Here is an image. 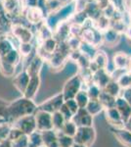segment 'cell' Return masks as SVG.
<instances>
[{"mask_svg":"<svg viewBox=\"0 0 131 147\" xmlns=\"http://www.w3.org/2000/svg\"><path fill=\"white\" fill-rule=\"evenodd\" d=\"M66 122H67L66 119L64 118V116L62 115V113L60 112V111L52 114V124H53V129L56 130L57 132L61 131Z\"/></svg>","mask_w":131,"mask_h":147,"instance_id":"83f0119b","label":"cell"},{"mask_svg":"<svg viewBox=\"0 0 131 147\" xmlns=\"http://www.w3.org/2000/svg\"><path fill=\"white\" fill-rule=\"evenodd\" d=\"M92 61L98 66L99 69H107L109 65V57L102 50H98L96 52Z\"/></svg>","mask_w":131,"mask_h":147,"instance_id":"484cf974","label":"cell"},{"mask_svg":"<svg viewBox=\"0 0 131 147\" xmlns=\"http://www.w3.org/2000/svg\"><path fill=\"white\" fill-rule=\"evenodd\" d=\"M23 134H25L22 130H20L19 129H17V127H13L12 125L11 127V129H10V132H9V136H8V138L10 139L11 141H14L15 139L19 138L20 136H22Z\"/></svg>","mask_w":131,"mask_h":147,"instance_id":"b9f144b4","label":"cell"},{"mask_svg":"<svg viewBox=\"0 0 131 147\" xmlns=\"http://www.w3.org/2000/svg\"><path fill=\"white\" fill-rule=\"evenodd\" d=\"M116 108L118 109V111L120 112L121 118H122L124 124L129 120L131 117V106L126 102V100L122 98L121 96L116 98Z\"/></svg>","mask_w":131,"mask_h":147,"instance_id":"2e32d148","label":"cell"},{"mask_svg":"<svg viewBox=\"0 0 131 147\" xmlns=\"http://www.w3.org/2000/svg\"><path fill=\"white\" fill-rule=\"evenodd\" d=\"M11 34L14 38L18 40L19 43L32 42L33 39V32H32V30L21 23L13 24Z\"/></svg>","mask_w":131,"mask_h":147,"instance_id":"3957f363","label":"cell"},{"mask_svg":"<svg viewBox=\"0 0 131 147\" xmlns=\"http://www.w3.org/2000/svg\"><path fill=\"white\" fill-rule=\"evenodd\" d=\"M131 57L124 52H118L113 57V66L121 71H129Z\"/></svg>","mask_w":131,"mask_h":147,"instance_id":"7c38bea8","label":"cell"},{"mask_svg":"<svg viewBox=\"0 0 131 147\" xmlns=\"http://www.w3.org/2000/svg\"><path fill=\"white\" fill-rule=\"evenodd\" d=\"M36 110L37 106L32 99H28L25 96L16 99L8 105V115L11 121V125L15 121L23 117L34 115Z\"/></svg>","mask_w":131,"mask_h":147,"instance_id":"6da1fadb","label":"cell"},{"mask_svg":"<svg viewBox=\"0 0 131 147\" xmlns=\"http://www.w3.org/2000/svg\"><path fill=\"white\" fill-rule=\"evenodd\" d=\"M65 104H66L67 107L70 109V111L73 114V115H75V114L78 111V109H79V107H78V105L77 103V101H75V99H69V100H65Z\"/></svg>","mask_w":131,"mask_h":147,"instance_id":"7bdbcfd3","label":"cell"},{"mask_svg":"<svg viewBox=\"0 0 131 147\" xmlns=\"http://www.w3.org/2000/svg\"><path fill=\"white\" fill-rule=\"evenodd\" d=\"M85 90H86L90 100H97L100 97V94L102 92V88L97 84H95L94 82H91V84H87V87Z\"/></svg>","mask_w":131,"mask_h":147,"instance_id":"1f68e13d","label":"cell"},{"mask_svg":"<svg viewBox=\"0 0 131 147\" xmlns=\"http://www.w3.org/2000/svg\"><path fill=\"white\" fill-rule=\"evenodd\" d=\"M8 105L9 102L0 98V125L10 124L11 121L8 115Z\"/></svg>","mask_w":131,"mask_h":147,"instance_id":"4316f807","label":"cell"},{"mask_svg":"<svg viewBox=\"0 0 131 147\" xmlns=\"http://www.w3.org/2000/svg\"><path fill=\"white\" fill-rule=\"evenodd\" d=\"M5 36H7V35H0V42H1V40L4 38Z\"/></svg>","mask_w":131,"mask_h":147,"instance_id":"816d5d0a","label":"cell"},{"mask_svg":"<svg viewBox=\"0 0 131 147\" xmlns=\"http://www.w3.org/2000/svg\"><path fill=\"white\" fill-rule=\"evenodd\" d=\"M35 122H36V129L39 131H45V130L53 129V124H52V114L45 111L36 110L34 114Z\"/></svg>","mask_w":131,"mask_h":147,"instance_id":"ba28073f","label":"cell"},{"mask_svg":"<svg viewBox=\"0 0 131 147\" xmlns=\"http://www.w3.org/2000/svg\"><path fill=\"white\" fill-rule=\"evenodd\" d=\"M75 143L73 137L68 136L66 134H62L61 131L58 132V145L59 147H71Z\"/></svg>","mask_w":131,"mask_h":147,"instance_id":"74e56055","label":"cell"},{"mask_svg":"<svg viewBox=\"0 0 131 147\" xmlns=\"http://www.w3.org/2000/svg\"><path fill=\"white\" fill-rule=\"evenodd\" d=\"M71 121L77 125V127H92L93 117L87 112V110L85 108H79L77 112L73 115Z\"/></svg>","mask_w":131,"mask_h":147,"instance_id":"9c48e42d","label":"cell"},{"mask_svg":"<svg viewBox=\"0 0 131 147\" xmlns=\"http://www.w3.org/2000/svg\"><path fill=\"white\" fill-rule=\"evenodd\" d=\"M83 84H85V82H83L79 74L73 76L71 79L67 80L65 84H64L63 91H62L65 100L75 99V97L77 96L78 92L83 89Z\"/></svg>","mask_w":131,"mask_h":147,"instance_id":"7a4b0ae2","label":"cell"},{"mask_svg":"<svg viewBox=\"0 0 131 147\" xmlns=\"http://www.w3.org/2000/svg\"><path fill=\"white\" fill-rule=\"evenodd\" d=\"M93 26H94L95 28L100 30V32H104L105 30H109L111 28V19L108 18L107 16H105L104 14H102L98 19L93 21Z\"/></svg>","mask_w":131,"mask_h":147,"instance_id":"cb8c5ba5","label":"cell"},{"mask_svg":"<svg viewBox=\"0 0 131 147\" xmlns=\"http://www.w3.org/2000/svg\"><path fill=\"white\" fill-rule=\"evenodd\" d=\"M37 35H38L40 42L44 41V40L51 38L54 36V32L53 30L50 28L48 26L46 25V23H42L41 25H39V28L37 30Z\"/></svg>","mask_w":131,"mask_h":147,"instance_id":"f1b7e54d","label":"cell"},{"mask_svg":"<svg viewBox=\"0 0 131 147\" xmlns=\"http://www.w3.org/2000/svg\"><path fill=\"white\" fill-rule=\"evenodd\" d=\"M40 147H46V146H45V145H42V146H40Z\"/></svg>","mask_w":131,"mask_h":147,"instance_id":"f5cc1de1","label":"cell"},{"mask_svg":"<svg viewBox=\"0 0 131 147\" xmlns=\"http://www.w3.org/2000/svg\"><path fill=\"white\" fill-rule=\"evenodd\" d=\"M13 24V19L1 7L0 8V35H8L11 34Z\"/></svg>","mask_w":131,"mask_h":147,"instance_id":"4fadbf2b","label":"cell"},{"mask_svg":"<svg viewBox=\"0 0 131 147\" xmlns=\"http://www.w3.org/2000/svg\"><path fill=\"white\" fill-rule=\"evenodd\" d=\"M116 82L120 85L122 90L126 88H129V87H131V72L126 71L116 80Z\"/></svg>","mask_w":131,"mask_h":147,"instance_id":"8d00e7d4","label":"cell"},{"mask_svg":"<svg viewBox=\"0 0 131 147\" xmlns=\"http://www.w3.org/2000/svg\"><path fill=\"white\" fill-rule=\"evenodd\" d=\"M43 145L46 147H59L58 145V132L54 129L42 131Z\"/></svg>","mask_w":131,"mask_h":147,"instance_id":"ffe728a7","label":"cell"},{"mask_svg":"<svg viewBox=\"0 0 131 147\" xmlns=\"http://www.w3.org/2000/svg\"><path fill=\"white\" fill-rule=\"evenodd\" d=\"M15 48H17V47L14 45V42L11 37H9L8 35L5 36L0 42V59L6 56L9 52Z\"/></svg>","mask_w":131,"mask_h":147,"instance_id":"603a6c76","label":"cell"},{"mask_svg":"<svg viewBox=\"0 0 131 147\" xmlns=\"http://www.w3.org/2000/svg\"><path fill=\"white\" fill-rule=\"evenodd\" d=\"M40 77L39 76H35V77H30V82H28L27 89H26L25 93H24V96L27 97L28 99H33L36 95L37 91L39 89L40 86Z\"/></svg>","mask_w":131,"mask_h":147,"instance_id":"e0dca14e","label":"cell"},{"mask_svg":"<svg viewBox=\"0 0 131 147\" xmlns=\"http://www.w3.org/2000/svg\"><path fill=\"white\" fill-rule=\"evenodd\" d=\"M0 147H13V142L9 138H6L0 142Z\"/></svg>","mask_w":131,"mask_h":147,"instance_id":"bcb514c9","label":"cell"},{"mask_svg":"<svg viewBox=\"0 0 131 147\" xmlns=\"http://www.w3.org/2000/svg\"><path fill=\"white\" fill-rule=\"evenodd\" d=\"M12 125L17 127V129H19L20 130H22L24 134H27V136H30L33 131L37 130L34 115H30L21 118V119L15 121L12 124Z\"/></svg>","mask_w":131,"mask_h":147,"instance_id":"52a82bcc","label":"cell"},{"mask_svg":"<svg viewBox=\"0 0 131 147\" xmlns=\"http://www.w3.org/2000/svg\"><path fill=\"white\" fill-rule=\"evenodd\" d=\"M90 62H91V59L89 57H87L86 55H84V54H81V56L77 61V65L79 66L80 69H88L90 65Z\"/></svg>","mask_w":131,"mask_h":147,"instance_id":"60d3db41","label":"cell"},{"mask_svg":"<svg viewBox=\"0 0 131 147\" xmlns=\"http://www.w3.org/2000/svg\"><path fill=\"white\" fill-rule=\"evenodd\" d=\"M18 50L23 58H27L32 53H34V48L32 42H25V43H19Z\"/></svg>","mask_w":131,"mask_h":147,"instance_id":"e575fe53","label":"cell"},{"mask_svg":"<svg viewBox=\"0 0 131 147\" xmlns=\"http://www.w3.org/2000/svg\"><path fill=\"white\" fill-rule=\"evenodd\" d=\"M22 58H23V57L20 54V52H19L18 48H15V49H13L12 51L9 52L6 56H4L3 58H1V60L5 61V62L17 67V66L20 64Z\"/></svg>","mask_w":131,"mask_h":147,"instance_id":"d4e9b609","label":"cell"},{"mask_svg":"<svg viewBox=\"0 0 131 147\" xmlns=\"http://www.w3.org/2000/svg\"><path fill=\"white\" fill-rule=\"evenodd\" d=\"M75 100L77 101L79 108H86L90 99H89V96H88L86 90H85V89H81V90L77 94V96L75 97Z\"/></svg>","mask_w":131,"mask_h":147,"instance_id":"d590c367","label":"cell"},{"mask_svg":"<svg viewBox=\"0 0 131 147\" xmlns=\"http://www.w3.org/2000/svg\"><path fill=\"white\" fill-rule=\"evenodd\" d=\"M71 147H87V146L83 145V144H80V143H77V142H75V143H73V145L71 146Z\"/></svg>","mask_w":131,"mask_h":147,"instance_id":"681fc988","label":"cell"},{"mask_svg":"<svg viewBox=\"0 0 131 147\" xmlns=\"http://www.w3.org/2000/svg\"><path fill=\"white\" fill-rule=\"evenodd\" d=\"M23 13L28 22L32 25H41L42 23L45 22V19L47 17L44 11L38 6L24 8Z\"/></svg>","mask_w":131,"mask_h":147,"instance_id":"8992f818","label":"cell"},{"mask_svg":"<svg viewBox=\"0 0 131 147\" xmlns=\"http://www.w3.org/2000/svg\"><path fill=\"white\" fill-rule=\"evenodd\" d=\"M125 129H127L128 130H130L131 131V117L129 118V120L127 121V122L125 123Z\"/></svg>","mask_w":131,"mask_h":147,"instance_id":"c3c4849f","label":"cell"},{"mask_svg":"<svg viewBox=\"0 0 131 147\" xmlns=\"http://www.w3.org/2000/svg\"><path fill=\"white\" fill-rule=\"evenodd\" d=\"M11 127H12V125H10V124L0 125V142L2 140H4V139L8 138Z\"/></svg>","mask_w":131,"mask_h":147,"instance_id":"ab89813d","label":"cell"},{"mask_svg":"<svg viewBox=\"0 0 131 147\" xmlns=\"http://www.w3.org/2000/svg\"><path fill=\"white\" fill-rule=\"evenodd\" d=\"M85 109H86L87 112L89 113L92 117L97 116L98 114H100L104 110L103 106H102V104L100 103V101L98 99H97V100H89Z\"/></svg>","mask_w":131,"mask_h":147,"instance_id":"4dcf8cb0","label":"cell"},{"mask_svg":"<svg viewBox=\"0 0 131 147\" xmlns=\"http://www.w3.org/2000/svg\"><path fill=\"white\" fill-rule=\"evenodd\" d=\"M121 97H122L124 100H126L128 104L131 106V87L129 88H126V89H123L121 91Z\"/></svg>","mask_w":131,"mask_h":147,"instance_id":"f6af8a7d","label":"cell"},{"mask_svg":"<svg viewBox=\"0 0 131 147\" xmlns=\"http://www.w3.org/2000/svg\"><path fill=\"white\" fill-rule=\"evenodd\" d=\"M12 142H13V147H28V136L23 134L22 136Z\"/></svg>","mask_w":131,"mask_h":147,"instance_id":"f35d334b","label":"cell"},{"mask_svg":"<svg viewBox=\"0 0 131 147\" xmlns=\"http://www.w3.org/2000/svg\"><path fill=\"white\" fill-rule=\"evenodd\" d=\"M103 91L107 92L108 94L116 97V98H118V97H120L121 95V91H122V89H121L120 85L118 84V82H116V80L112 79L108 82V84H107L106 86L103 88Z\"/></svg>","mask_w":131,"mask_h":147,"instance_id":"44dd1931","label":"cell"},{"mask_svg":"<svg viewBox=\"0 0 131 147\" xmlns=\"http://www.w3.org/2000/svg\"><path fill=\"white\" fill-rule=\"evenodd\" d=\"M127 10H128V12H129V14L131 15V0H130V2H129V5H128Z\"/></svg>","mask_w":131,"mask_h":147,"instance_id":"f907efd6","label":"cell"},{"mask_svg":"<svg viewBox=\"0 0 131 147\" xmlns=\"http://www.w3.org/2000/svg\"><path fill=\"white\" fill-rule=\"evenodd\" d=\"M30 75L28 74L27 71L24 70L21 73H19L18 75L14 78L13 84H14V86L16 87L17 90L24 94L26 91V89H27L28 82H30Z\"/></svg>","mask_w":131,"mask_h":147,"instance_id":"5bb4252c","label":"cell"},{"mask_svg":"<svg viewBox=\"0 0 131 147\" xmlns=\"http://www.w3.org/2000/svg\"><path fill=\"white\" fill-rule=\"evenodd\" d=\"M96 138V131L93 127H77V131L75 134V142L83 144L85 146H90Z\"/></svg>","mask_w":131,"mask_h":147,"instance_id":"277c9868","label":"cell"},{"mask_svg":"<svg viewBox=\"0 0 131 147\" xmlns=\"http://www.w3.org/2000/svg\"><path fill=\"white\" fill-rule=\"evenodd\" d=\"M77 131V125L73 122V121H67L64 125L63 129H62L61 132L68 136L75 137V134Z\"/></svg>","mask_w":131,"mask_h":147,"instance_id":"836d02e7","label":"cell"},{"mask_svg":"<svg viewBox=\"0 0 131 147\" xmlns=\"http://www.w3.org/2000/svg\"><path fill=\"white\" fill-rule=\"evenodd\" d=\"M98 100L100 101V103L102 104L104 110L106 109H110V108H115L116 104V98L112 95H110L107 92H105L102 90L101 94H100V97Z\"/></svg>","mask_w":131,"mask_h":147,"instance_id":"7402d4cb","label":"cell"},{"mask_svg":"<svg viewBox=\"0 0 131 147\" xmlns=\"http://www.w3.org/2000/svg\"><path fill=\"white\" fill-rule=\"evenodd\" d=\"M43 65H44V59L36 53L30 59V62L27 63L25 70L28 72L30 77H35V76H39Z\"/></svg>","mask_w":131,"mask_h":147,"instance_id":"8fae6325","label":"cell"},{"mask_svg":"<svg viewBox=\"0 0 131 147\" xmlns=\"http://www.w3.org/2000/svg\"><path fill=\"white\" fill-rule=\"evenodd\" d=\"M15 72H16V67L11 64L5 62V61L1 60L0 59V73L4 76V77H7V78H10V77H13L15 75Z\"/></svg>","mask_w":131,"mask_h":147,"instance_id":"d6a6232c","label":"cell"},{"mask_svg":"<svg viewBox=\"0 0 131 147\" xmlns=\"http://www.w3.org/2000/svg\"><path fill=\"white\" fill-rule=\"evenodd\" d=\"M60 112L62 113V115L64 116V118L66 119V121H71V119H73V114L71 112L70 109H69L68 107L66 106V104L64 103L63 106L61 107L60 109Z\"/></svg>","mask_w":131,"mask_h":147,"instance_id":"ee69618b","label":"cell"},{"mask_svg":"<svg viewBox=\"0 0 131 147\" xmlns=\"http://www.w3.org/2000/svg\"><path fill=\"white\" fill-rule=\"evenodd\" d=\"M64 103H65V98L63 96V93L61 92V93L56 94V95L52 96L51 98L47 99L46 101L42 102L41 104H39L37 106V110L45 111V112L53 114L55 112L60 111Z\"/></svg>","mask_w":131,"mask_h":147,"instance_id":"5b68a950","label":"cell"},{"mask_svg":"<svg viewBox=\"0 0 131 147\" xmlns=\"http://www.w3.org/2000/svg\"><path fill=\"white\" fill-rule=\"evenodd\" d=\"M60 1V3L62 4V6H65V5H68V4L71 3V2H73L75 0H59Z\"/></svg>","mask_w":131,"mask_h":147,"instance_id":"7dc6e473","label":"cell"},{"mask_svg":"<svg viewBox=\"0 0 131 147\" xmlns=\"http://www.w3.org/2000/svg\"><path fill=\"white\" fill-rule=\"evenodd\" d=\"M105 116H106L108 123L112 127H114V129H121V127H125L124 122H123L120 112L116 107L106 109L105 110Z\"/></svg>","mask_w":131,"mask_h":147,"instance_id":"30bf717a","label":"cell"},{"mask_svg":"<svg viewBox=\"0 0 131 147\" xmlns=\"http://www.w3.org/2000/svg\"><path fill=\"white\" fill-rule=\"evenodd\" d=\"M43 145L42 134L39 130H35L28 136V147H40Z\"/></svg>","mask_w":131,"mask_h":147,"instance_id":"f546056e","label":"cell"},{"mask_svg":"<svg viewBox=\"0 0 131 147\" xmlns=\"http://www.w3.org/2000/svg\"><path fill=\"white\" fill-rule=\"evenodd\" d=\"M114 134L116 139L125 147H131V131L125 127L114 129Z\"/></svg>","mask_w":131,"mask_h":147,"instance_id":"d6986e66","label":"cell"},{"mask_svg":"<svg viewBox=\"0 0 131 147\" xmlns=\"http://www.w3.org/2000/svg\"><path fill=\"white\" fill-rule=\"evenodd\" d=\"M120 36L121 34L120 32H118L116 30L110 28L109 30H105L103 32V43L106 44L107 46L113 47L120 42Z\"/></svg>","mask_w":131,"mask_h":147,"instance_id":"ac0fdd59","label":"cell"},{"mask_svg":"<svg viewBox=\"0 0 131 147\" xmlns=\"http://www.w3.org/2000/svg\"><path fill=\"white\" fill-rule=\"evenodd\" d=\"M112 80L111 74H110L106 69H100L96 73L93 74L92 82L100 86L103 90V88L108 84V82Z\"/></svg>","mask_w":131,"mask_h":147,"instance_id":"9a60e30c","label":"cell"}]
</instances>
